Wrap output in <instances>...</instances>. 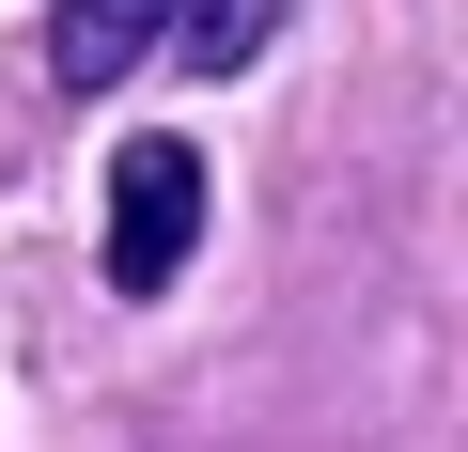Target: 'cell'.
Here are the masks:
<instances>
[{"label": "cell", "mask_w": 468, "mask_h": 452, "mask_svg": "<svg viewBox=\"0 0 468 452\" xmlns=\"http://www.w3.org/2000/svg\"><path fill=\"white\" fill-rule=\"evenodd\" d=\"M187 250H203V156L172 125H141L110 156V297H172Z\"/></svg>", "instance_id": "cell-1"}, {"label": "cell", "mask_w": 468, "mask_h": 452, "mask_svg": "<svg viewBox=\"0 0 468 452\" xmlns=\"http://www.w3.org/2000/svg\"><path fill=\"white\" fill-rule=\"evenodd\" d=\"M172 16H187V0H63V16H48V79L63 94H125L172 47Z\"/></svg>", "instance_id": "cell-2"}, {"label": "cell", "mask_w": 468, "mask_h": 452, "mask_svg": "<svg viewBox=\"0 0 468 452\" xmlns=\"http://www.w3.org/2000/svg\"><path fill=\"white\" fill-rule=\"evenodd\" d=\"M282 16H297V0H187V16H172V63L234 79V63H266V47H282Z\"/></svg>", "instance_id": "cell-3"}]
</instances>
